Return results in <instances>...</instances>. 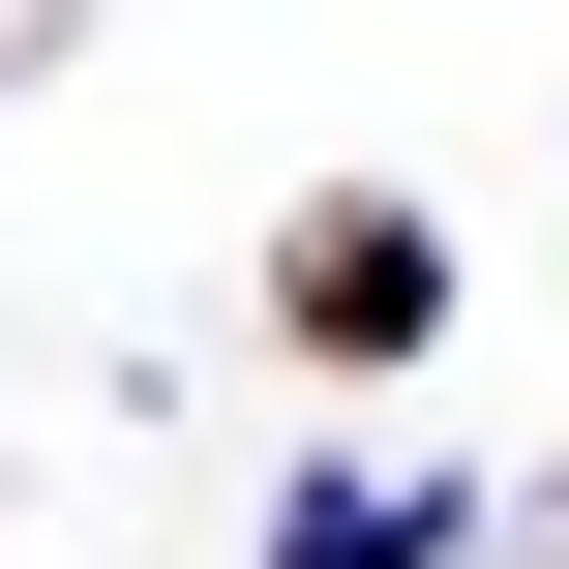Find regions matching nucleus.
<instances>
[{
    "label": "nucleus",
    "mask_w": 569,
    "mask_h": 569,
    "mask_svg": "<svg viewBox=\"0 0 569 569\" xmlns=\"http://www.w3.org/2000/svg\"><path fill=\"white\" fill-rule=\"evenodd\" d=\"M270 330H300V360H360V390H390V360H450V210L330 180V210L270 240Z\"/></svg>",
    "instance_id": "nucleus-1"
},
{
    "label": "nucleus",
    "mask_w": 569,
    "mask_h": 569,
    "mask_svg": "<svg viewBox=\"0 0 569 569\" xmlns=\"http://www.w3.org/2000/svg\"><path fill=\"white\" fill-rule=\"evenodd\" d=\"M450 540H480L450 480H300V510H270V569H450Z\"/></svg>",
    "instance_id": "nucleus-2"
}]
</instances>
